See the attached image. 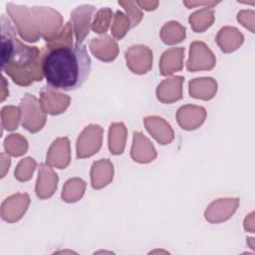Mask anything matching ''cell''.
I'll list each match as a JSON object with an SVG mask.
<instances>
[{
    "mask_svg": "<svg viewBox=\"0 0 255 255\" xmlns=\"http://www.w3.org/2000/svg\"><path fill=\"white\" fill-rule=\"evenodd\" d=\"M41 56L47 85L54 90H77L91 74L92 61L84 44L46 45L41 50Z\"/></svg>",
    "mask_w": 255,
    "mask_h": 255,
    "instance_id": "cell-1",
    "label": "cell"
},
{
    "mask_svg": "<svg viewBox=\"0 0 255 255\" xmlns=\"http://www.w3.org/2000/svg\"><path fill=\"white\" fill-rule=\"evenodd\" d=\"M0 21L2 71L18 86L27 87L34 82H41L44 77L41 50L22 43L5 15H1Z\"/></svg>",
    "mask_w": 255,
    "mask_h": 255,
    "instance_id": "cell-2",
    "label": "cell"
},
{
    "mask_svg": "<svg viewBox=\"0 0 255 255\" xmlns=\"http://www.w3.org/2000/svg\"><path fill=\"white\" fill-rule=\"evenodd\" d=\"M6 11L14 21L21 38L28 42H37L41 37L36 16L27 6L8 3Z\"/></svg>",
    "mask_w": 255,
    "mask_h": 255,
    "instance_id": "cell-3",
    "label": "cell"
},
{
    "mask_svg": "<svg viewBox=\"0 0 255 255\" xmlns=\"http://www.w3.org/2000/svg\"><path fill=\"white\" fill-rule=\"evenodd\" d=\"M21 125L30 132H38L46 123V112L41 102L31 94H25L20 102Z\"/></svg>",
    "mask_w": 255,
    "mask_h": 255,
    "instance_id": "cell-4",
    "label": "cell"
},
{
    "mask_svg": "<svg viewBox=\"0 0 255 255\" xmlns=\"http://www.w3.org/2000/svg\"><path fill=\"white\" fill-rule=\"evenodd\" d=\"M104 129L98 125H90L84 128L77 140V157H90L102 146Z\"/></svg>",
    "mask_w": 255,
    "mask_h": 255,
    "instance_id": "cell-5",
    "label": "cell"
},
{
    "mask_svg": "<svg viewBox=\"0 0 255 255\" xmlns=\"http://www.w3.org/2000/svg\"><path fill=\"white\" fill-rule=\"evenodd\" d=\"M215 56L206 44L198 41L190 44L189 59L186 63L188 71H209L215 67Z\"/></svg>",
    "mask_w": 255,
    "mask_h": 255,
    "instance_id": "cell-6",
    "label": "cell"
},
{
    "mask_svg": "<svg viewBox=\"0 0 255 255\" xmlns=\"http://www.w3.org/2000/svg\"><path fill=\"white\" fill-rule=\"evenodd\" d=\"M152 52L144 45L131 46L126 52V61L128 69L137 75L146 74L152 67Z\"/></svg>",
    "mask_w": 255,
    "mask_h": 255,
    "instance_id": "cell-7",
    "label": "cell"
},
{
    "mask_svg": "<svg viewBox=\"0 0 255 255\" xmlns=\"http://www.w3.org/2000/svg\"><path fill=\"white\" fill-rule=\"evenodd\" d=\"M30 203V197L27 193H16L7 197L1 204V218L13 223L20 220L25 214Z\"/></svg>",
    "mask_w": 255,
    "mask_h": 255,
    "instance_id": "cell-8",
    "label": "cell"
},
{
    "mask_svg": "<svg viewBox=\"0 0 255 255\" xmlns=\"http://www.w3.org/2000/svg\"><path fill=\"white\" fill-rule=\"evenodd\" d=\"M238 198H219L209 204L204 212L205 219L210 223H220L229 219L237 209Z\"/></svg>",
    "mask_w": 255,
    "mask_h": 255,
    "instance_id": "cell-9",
    "label": "cell"
},
{
    "mask_svg": "<svg viewBox=\"0 0 255 255\" xmlns=\"http://www.w3.org/2000/svg\"><path fill=\"white\" fill-rule=\"evenodd\" d=\"M96 8L91 5H82L74 9L71 13L72 25L76 35V43L83 44L86 37L89 35L91 19Z\"/></svg>",
    "mask_w": 255,
    "mask_h": 255,
    "instance_id": "cell-10",
    "label": "cell"
},
{
    "mask_svg": "<svg viewBox=\"0 0 255 255\" xmlns=\"http://www.w3.org/2000/svg\"><path fill=\"white\" fill-rule=\"evenodd\" d=\"M41 105L44 111L52 116H57L64 113L70 105V97L51 87H44L40 97Z\"/></svg>",
    "mask_w": 255,
    "mask_h": 255,
    "instance_id": "cell-11",
    "label": "cell"
},
{
    "mask_svg": "<svg viewBox=\"0 0 255 255\" xmlns=\"http://www.w3.org/2000/svg\"><path fill=\"white\" fill-rule=\"evenodd\" d=\"M206 118V111L202 107L185 105L180 107L176 113V120L181 128L192 130L199 128Z\"/></svg>",
    "mask_w": 255,
    "mask_h": 255,
    "instance_id": "cell-12",
    "label": "cell"
},
{
    "mask_svg": "<svg viewBox=\"0 0 255 255\" xmlns=\"http://www.w3.org/2000/svg\"><path fill=\"white\" fill-rule=\"evenodd\" d=\"M70 160L71 152L68 137H59L55 139L47 153V164L62 169L69 165Z\"/></svg>",
    "mask_w": 255,
    "mask_h": 255,
    "instance_id": "cell-13",
    "label": "cell"
},
{
    "mask_svg": "<svg viewBox=\"0 0 255 255\" xmlns=\"http://www.w3.org/2000/svg\"><path fill=\"white\" fill-rule=\"evenodd\" d=\"M58 174L45 163H41L38 171V179L36 182L35 191L40 199L51 197L58 185Z\"/></svg>",
    "mask_w": 255,
    "mask_h": 255,
    "instance_id": "cell-14",
    "label": "cell"
},
{
    "mask_svg": "<svg viewBox=\"0 0 255 255\" xmlns=\"http://www.w3.org/2000/svg\"><path fill=\"white\" fill-rule=\"evenodd\" d=\"M183 77L174 76L162 81L156 88V98L158 101L171 104L182 98Z\"/></svg>",
    "mask_w": 255,
    "mask_h": 255,
    "instance_id": "cell-15",
    "label": "cell"
},
{
    "mask_svg": "<svg viewBox=\"0 0 255 255\" xmlns=\"http://www.w3.org/2000/svg\"><path fill=\"white\" fill-rule=\"evenodd\" d=\"M130 156L136 162L147 163L156 157V150L147 137L139 131H134Z\"/></svg>",
    "mask_w": 255,
    "mask_h": 255,
    "instance_id": "cell-16",
    "label": "cell"
},
{
    "mask_svg": "<svg viewBox=\"0 0 255 255\" xmlns=\"http://www.w3.org/2000/svg\"><path fill=\"white\" fill-rule=\"evenodd\" d=\"M89 46L95 57L103 62H112L119 54V46L117 42L108 35L92 39Z\"/></svg>",
    "mask_w": 255,
    "mask_h": 255,
    "instance_id": "cell-17",
    "label": "cell"
},
{
    "mask_svg": "<svg viewBox=\"0 0 255 255\" xmlns=\"http://www.w3.org/2000/svg\"><path fill=\"white\" fill-rule=\"evenodd\" d=\"M144 126L151 136L160 144H168L174 138V133L167 122L159 117H147Z\"/></svg>",
    "mask_w": 255,
    "mask_h": 255,
    "instance_id": "cell-18",
    "label": "cell"
},
{
    "mask_svg": "<svg viewBox=\"0 0 255 255\" xmlns=\"http://www.w3.org/2000/svg\"><path fill=\"white\" fill-rule=\"evenodd\" d=\"M114 177V165L108 159L95 161L91 168V181L95 189H101L107 186Z\"/></svg>",
    "mask_w": 255,
    "mask_h": 255,
    "instance_id": "cell-19",
    "label": "cell"
},
{
    "mask_svg": "<svg viewBox=\"0 0 255 255\" xmlns=\"http://www.w3.org/2000/svg\"><path fill=\"white\" fill-rule=\"evenodd\" d=\"M184 48H171L166 50L160 58L159 70L162 76L171 75L174 72L180 71L183 67Z\"/></svg>",
    "mask_w": 255,
    "mask_h": 255,
    "instance_id": "cell-20",
    "label": "cell"
},
{
    "mask_svg": "<svg viewBox=\"0 0 255 255\" xmlns=\"http://www.w3.org/2000/svg\"><path fill=\"white\" fill-rule=\"evenodd\" d=\"M188 87L190 97L203 101L211 100L217 92V83L210 77L193 79L189 82Z\"/></svg>",
    "mask_w": 255,
    "mask_h": 255,
    "instance_id": "cell-21",
    "label": "cell"
},
{
    "mask_svg": "<svg viewBox=\"0 0 255 255\" xmlns=\"http://www.w3.org/2000/svg\"><path fill=\"white\" fill-rule=\"evenodd\" d=\"M243 40V35L234 27H224L219 30L216 36V43L224 53H231L237 50Z\"/></svg>",
    "mask_w": 255,
    "mask_h": 255,
    "instance_id": "cell-22",
    "label": "cell"
},
{
    "mask_svg": "<svg viewBox=\"0 0 255 255\" xmlns=\"http://www.w3.org/2000/svg\"><path fill=\"white\" fill-rule=\"evenodd\" d=\"M127 128L123 123H114L109 129V149L113 154H122L127 139Z\"/></svg>",
    "mask_w": 255,
    "mask_h": 255,
    "instance_id": "cell-23",
    "label": "cell"
},
{
    "mask_svg": "<svg viewBox=\"0 0 255 255\" xmlns=\"http://www.w3.org/2000/svg\"><path fill=\"white\" fill-rule=\"evenodd\" d=\"M186 37V29L178 22L170 21L165 23L160 30V38L166 45L180 43Z\"/></svg>",
    "mask_w": 255,
    "mask_h": 255,
    "instance_id": "cell-24",
    "label": "cell"
},
{
    "mask_svg": "<svg viewBox=\"0 0 255 255\" xmlns=\"http://www.w3.org/2000/svg\"><path fill=\"white\" fill-rule=\"evenodd\" d=\"M86 188V183L81 178H71L66 181L63 191L62 198L66 202H76L82 198Z\"/></svg>",
    "mask_w": 255,
    "mask_h": 255,
    "instance_id": "cell-25",
    "label": "cell"
},
{
    "mask_svg": "<svg viewBox=\"0 0 255 255\" xmlns=\"http://www.w3.org/2000/svg\"><path fill=\"white\" fill-rule=\"evenodd\" d=\"M189 23L194 32L201 33L208 29L214 22V13L210 9H201L189 16Z\"/></svg>",
    "mask_w": 255,
    "mask_h": 255,
    "instance_id": "cell-26",
    "label": "cell"
},
{
    "mask_svg": "<svg viewBox=\"0 0 255 255\" xmlns=\"http://www.w3.org/2000/svg\"><path fill=\"white\" fill-rule=\"evenodd\" d=\"M4 148L12 156H21L28 150V141L20 133H12L5 138Z\"/></svg>",
    "mask_w": 255,
    "mask_h": 255,
    "instance_id": "cell-27",
    "label": "cell"
},
{
    "mask_svg": "<svg viewBox=\"0 0 255 255\" xmlns=\"http://www.w3.org/2000/svg\"><path fill=\"white\" fill-rule=\"evenodd\" d=\"M21 120V110L15 106H5L1 110V126L6 130H14Z\"/></svg>",
    "mask_w": 255,
    "mask_h": 255,
    "instance_id": "cell-28",
    "label": "cell"
},
{
    "mask_svg": "<svg viewBox=\"0 0 255 255\" xmlns=\"http://www.w3.org/2000/svg\"><path fill=\"white\" fill-rule=\"evenodd\" d=\"M112 16L113 11L110 8H102L99 10L91 25L92 30L97 34H105L109 29Z\"/></svg>",
    "mask_w": 255,
    "mask_h": 255,
    "instance_id": "cell-29",
    "label": "cell"
},
{
    "mask_svg": "<svg viewBox=\"0 0 255 255\" xmlns=\"http://www.w3.org/2000/svg\"><path fill=\"white\" fill-rule=\"evenodd\" d=\"M36 166L37 163L32 157H26L24 159H21L15 168V178L19 181L30 180L33 176Z\"/></svg>",
    "mask_w": 255,
    "mask_h": 255,
    "instance_id": "cell-30",
    "label": "cell"
},
{
    "mask_svg": "<svg viewBox=\"0 0 255 255\" xmlns=\"http://www.w3.org/2000/svg\"><path fill=\"white\" fill-rule=\"evenodd\" d=\"M130 28L129 21L128 17L121 11H117L112 25V34L117 40L123 39Z\"/></svg>",
    "mask_w": 255,
    "mask_h": 255,
    "instance_id": "cell-31",
    "label": "cell"
},
{
    "mask_svg": "<svg viewBox=\"0 0 255 255\" xmlns=\"http://www.w3.org/2000/svg\"><path fill=\"white\" fill-rule=\"evenodd\" d=\"M119 4L122 5L128 13V19L130 24V28L135 27L143 17L140 8L136 7V2L132 1H119Z\"/></svg>",
    "mask_w": 255,
    "mask_h": 255,
    "instance_id": "cell-32",
    "label": "cell"
},
{
    "mask_svg": "<svg viewBox=\"0 0 255 255\" xmlns=\"http://www.w3.org/2000/svg\"><path fill=\"white\" fill-rule=\"evenodd\" d=\"M0 156H1V178H3L5 176V174L7 173V171L9 170L11 159L4 152H2L0 154Z\"/></svg>",
    "mask_w": 255,
    "mask_h": 255,
    "instance_id": "cell-33",
    "label": "cell"
},
{
    "mask_svg": "<svg viewBox=\"0 0 255 255\" xmlns=\"http://www.w3.org/2000/svg\"><path fill=\"white\" fill-rule=\"evenodd\" d=\"M136 4L139 5L142 9L146 11H151L156 8L158 5V2H141V1H136Z\"/></svg>",
    "mask_w": 255,
    "mask_h": 255,
    "instance_id": "cell-34",
    "label": "cell"
},
{
    "mask_svg": "<svg viewBox=\"0 0 255 255\" xmlns=\"http://www.w3.org/2000/svg\"><path fill=\"white\" fill-rule=\"evenodd\" d=\"M8 87L6 79L2 76V95H1V102H3L8 96H9V91L6 89Z\"/></svg>",
    "mask_w": 255,
    "mask_h": 255,
    "instance_id": "cell-35",
    "label": "cell"
}]
</instances>
